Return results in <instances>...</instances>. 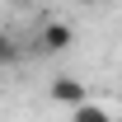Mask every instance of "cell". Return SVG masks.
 <instances>
[{"instance_id": "cell-1", "label": "cell", "mask_w": 122, "mask_h": 122, "mask_svg": "<svg viewBox=\"0 0 122 122\" xmlns=\"http://www.w3.org/2000/svg\"><path fill=\"white\" fill-rule=\"evenodd\" d=\"M75 47V28L61 24V19H42L33 33V56H66Z\"/></svg>"}, {"instance_id": "cell-5", "label": "cell", "mask_w": 122, "mask_h": 122, "mask_svg": "<svg viewBox=\"0 0 122 122\" xmlns=\"http://www.w3.org/2000/svg\"><path fill=\"white\" fill-rule=\"evenodd\" d=\"M10 5H14V10H28V5H38V0H10Z\"/></svg>"}, {"instance_id": "cell-2", "label": "cell", "mask_w": 122, "mask_h": 122, "mask_svg": "<svg viewBox=\"0 0 122 122\" xmlns=\"http://www.w3.org/2000/svg\"><path fill=\"white\" fill-rule=\"evenodd\" d=\"M47 94H52L56 103H66V108L89 103V89H85V80H80V75H56L52 85H47Z\"/></svg>"}, {"instance_id": "cell-6", "label": "cell", "mask_w": 122, "mask_h": 122, "mask_svg": "<svg viewBox=\"0 0 122 122\" xmlns=\"http://www.w3.org/2000/svg\"><path fill=\"white\" fill-rule=\"evenodd\" d=\"M71 5H89V0H71Z\"/></svg>"}, {"instance_id": "cell-3", "label": "cell", "mask_w": 122, "mask_h": 122, "mask_svg": "<svg viewBox=\"0 0 122 122\" xmlns=\"http://www.w3.org/2000/svg\"><path fill=\"white\" fill-rule=\"evenodd\" d=\"M71 122H113V113L103 103H80V108H71Z\"/></svg>"}, {"instance_id": "cell-4", "label": "cell", "mask_w": 122, "mask_h": 122, "mask_svg": "<svg viewBox=\"0 0 122 122\" xmlns=\"http://www.w3.org/2000/svg\"><path fill=\"white\" fill-rule=\"evenodd\" d=\"M0 61H5V66L19 61V42H14V38H0Z\"/></svg>"}]
</instances>
